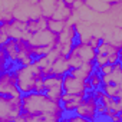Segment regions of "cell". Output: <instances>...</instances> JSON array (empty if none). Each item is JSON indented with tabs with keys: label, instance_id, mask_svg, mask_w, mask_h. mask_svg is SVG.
Listing matches in <instances>:
<instances>
[{
	"label": "cell",
	"instance_id": "cell-1",
	"mask_svg": "<svg viewBox=\"0 0 122 122\" xmlns=\"http://www.w3.org/2000/svg\"><path fill=\"white\" fill-rule=\"evenodd\" d=\"M65 111L60 102L50 99L45 92L22 93V111L16 122H59Z\"/></svg>",
	"mask_w": 122,
	"mask_h": 122
},
{
	"label": "cell",
	"instance_id": "cell-2",
	"mask_svg": "<svg viewBox=\"0 0 122 122\" xmlns=\"http://www.w3.org/2000/svg\"><path fill=\"white\" fill-rule=\"evenodd\" d=\"M17 88L22 93L43 92V73L33 62L29 65H17L13 71Z\"/></svg>",
	"mask_w": 122,
	"mask_h": 122
},
{
	"label": "cell",
	"instance_id": "cell-3",
	"mask_svg": "<svg viewBox=\"0 0 122 122\" xmlns=\"http://www.w3.org/2000/svg\"><path fill=\"white\" fill-rule=\"evenodd\" d=\"M26 42H27V45L30 47L32 56L35 59V57L46 55L47 52H50L56 46L57 33H55V32H52L50 29L46 27V29H42V30L30 33L29 37L26 39Z\"/></svg>",
	"mask_w": 122,
	"mask_h": 122
},
{
	"label": "cell",
	"instance_id": "cell-4",
	"mask_svg": "<svg viewBox=\"0 0 122 122\" xmlns=\"http://www.w3.org/2000/svg\"><path fill=\"white\" fill-rule=\"evenodd\" d=\"M95 55H96V49H93L89 43L76 40L66 57H68V62L71 65V69H73V68L81 66L82 63L93 62Z\"/></svg>",
	"mask_w": 122,
	"mask_h": 122
},
{
	"label": "cell",
	"instance_id": "cell-5",
	"mask_svg": "<svg viewBox=\"0 0 122 122\" xmlns=\"http://www.w3.org/2000/svg\"><path fill=\"white\" fill-rule=\"evenodd\" d=\"M22 111V96L0 95V122H16Z\"/></svg>",
	"mask_w": 122,
	"mask_h": 122
},
{
	"label": "cell",
	"instance_id": "cell-6",
	"mask_svg": "<svg viewBox=\"0 0 122 122\" xmlns=\"http://www.w3.org/2000/svg\"><path fill=\"white\" fill-rule=\"evenodd\" d=\"M78 40V33H76V27L75 23L72 20L68 19L65 27L57 33V42H56V47L59 49V52L63 56H68V53L71 52L73 43Z\"/></svg>",
	"mask_w": 122,
	"mask_h": 122
},
{
	"label": "cell",
	"instance_id": "cell-7",
	"mask_svg": "<svg viewBox=\"0 0 122 122\" xmlns=\"http://www.w3.org/2000/svg\"><path fill=\"white\" fill-rule=\"evenodd\" d=\"M0 30H2L7 39H27L29 32L26 26V20H22L19 17H13L6 22H0Z\"/></svg>",
	"mask_w": 122,
	"mask_h": 122
},
{
	"label": "cell",
	"instance_id": "cell-8",
	"mask_svg": "<svg viewBox=\"0 0 122 122\" xmlns=\"http://www.w3.org/2000/svg\"><path fill=\"white\" fill-rule=\"evenodd\" d=\"M96 98L93 96L92 91H88L86 95L82 98V101L79 102V105L75 108V113L81 115L82 118H85L86 121H95L98 119V112H96Z\"/></svg>",
	"mask_w": 122,
	"mask_h": 122
},
{
	"label": "cell",
	"instance_id": "cell-9",
	"mask_svg": "<svg viewBox=\"0 0 122 122\" xmlns=\"http://www.w3.org/2000/svg\"><path fill=\"white\" fill-rule=\"evenodd\" d=\"M62 78L57 75H49L43 78V92L53 101L60 102V96L63 93L62 88Z\"/></svg>",
	"mask_w": 122,
	"mask_h": 122
},
{
	"label": "cell",
	"instance_id": "cell-10",
	"mask_svg": "<svg viewBox=\"0 0 122 122\" xmlns=\"http://www.w3.org/2000/svg\"><path fill=\"white\" fill-rule=\"evenodd\" d=\"M0 95H5V96H22V92L17 88L16 76L10 71L0 72Z\"/></svg>",
	"mask_w": 122,
	"mask_h": 122
},
{
	"label": "cell",
	"instance_id": "cell-11",
	"mask_svg": "<svg viewBox=\"0 0 122 122\" xmlns=\"http://www.w3.org/2000/svg\"><path fill=\"white\" fill-rule=\"evenodd\" d=\"M62 88H63V92H66V93H82V95H85L88 92L86 81L79 79V78H76L71 73L63 75Z\"/></svg>",
	"mask_w": 122,
	"mask_h": 122
},
{
	"label": "cell",
	"instance_id": "cell-12",
	"mask_svg": "<svg viewBox=\"0 0 122 122\" xmlns=\"http://www.w3.org/2000/svg\"><path fill=\"white\" fill-rule=\"evenodd\" d=\"M71 71V65L68 62V57L60 55L57 56L53 62L50 63V68H49V75H57V76H63L66 73H69ZM47 75V76H49Z\"/></svg>",
	"mask_w": 122,
	"mask_h": 122
},
{
	"label": "cell",
	"instance_id": "cell-13",
	"mask_svg": "<svg viewBox=\"0 0 122 122\" xmlns=\"http://www.w3.org/2000/svg\"><path fill=\"white\" fill-rule=\"evenodd\" d=\"M85 95H82V93H66V92H63L62 96H60V105H62L63 111L68 112V113H73L75 108L79 105V102L82 101V98Z\"/></svg>",
	"mask_w": 122,
	"mask_h": 122
},
{
	"label": "cell",
	"instance_id": "cell-14",
	"mask_svg": "<svg viewBox=\"0 0 122 122\" xmlns=\"http://www.w3.org/2000/svg\"><path fill=\"white\" fill-rule=\"evenodd\" d=\"M17 49H19V57H17V65H29L33 62V56L30 52V47L25 39H16Z\"/></svg>",
	"mask_w": 122,
	"mask_h": 122
},
{
	"label": "cell",
	"instance_id": "cell-15",
	"mask_svg": "<svg viewBox=\"0 0 122 122\" xmlns=\"http://www.w3.org/2000/svg\"><path fill=\"white\" fill-rule=\"evenodd\" d=\"M102 83H115V85H122V65L121 60L113 63V68L109 73L101 75Z\"/></svg>",
	"mask_w": 122,
	"mask_h": 122
},
{
	"label": "cell",
	"instance_id": "cell-16",
	"mask_svg": "<svg viewBox=\"0 0 122 122\" xmlns=\"http://www.w3.org/2000/svg\"><path fill=\"white\" fill-rule=\"evenodd\" d=\"M2 49L5 50V53H6L7 59H9V62H15V63H17L19 49H17V42H16V39H7V40L3 43Z\"/></svg>",
	"mask_w": 122,
	"mask_h": 122
},
{
	"label": "cell",
	"instance_id": "cell-17",
	"mask_svg": "<svg viewBox=\"0 0 122 122\" xmlns=\"http://www.w3.org/2000/svg\"><path fill=\"white\" fill-rule=\"evenodd\" d=\"M93 71H95V63H93V62H89V63H82L81 66L71 69L69 73L73 75V76H76V78H79V79L86 81V79L89 78V75H91Z\"/></svg>",
	"mask_w": 122,
	"mask_h": 122
},
{
	"label": "cell",
	"instance_id": "cell-18",
	"mask_svg": "<svg viewBox=\"0 0 122 122\" xmlns=\"http://www.w3.org/2000/svg\"><path fill=\"white\" fill-rule=\"evenodd\" d=\"M26 26H27V32H29V33H33V32L46 29V27H47V17L43 16V15H40V16H37V17L29 19V20L26 22Z\"/></svg>",
	"mask_w": 122,
	"mask_h": 122
},
{
	"label": "cell",
	"instance_id": "cell-19",
	"mask_svg": "<svg viewBox=\"0 0 122 122\" xmlns=\"http://www.w3.org/2000/svg\"><path fill=\"white\" fill-rule=\"evenodd\" d=\"M101 89L112 98H122V85H115V83H102Z\"/></svg>",
	"mask_w": 122,
	"mask_h": 122
},
{
	"label": "cell",
	"instance_id": "cell-20",
	"mask_svg": "<svg viewBox=\"0 0 122 122\" xmlns=\"http://www.w3.org/2000/svg\"><path fill=\"white\" fill-rule=\"evenodd\" d=\"M68 20H62V19H55V17H47V29H50L55 33H59L65 27Z\"/></svg>",
	"mask_w": 122,
	"mask_h": 122
},
{
	"label": "cell",
	"instance_id": "cell-21",
	"mask_svg": "<svg viewBox=\"0 0 122 122\" xmlns=\"http://www.w3.org/2000/svg\"><path fill=\"white\" fill-rule=\"evenodd\" d=\"M88 81H89V83H91V89H92V91L101 88V85H102V79H101V73H99V71L95 69V71L89 75Z\"/></svg>",
	"mask_w": 122,
	"mask_h": 122
},
{
	"label": "cell",
	"instance_id": "cell-22",
	"mask_svg": "<svg viewBox=\"0 0 122 122\" xmlns=\"http://www.w3.org/2000/svg\"><path fill=\"white\" fill-rule=\"evenodd\" d=\"M7 63H9V59L5 53V50L2 49V46H0V72H5L6 68H7Z\"/></svg>",
	"mask_w": 122,
	"mask_h": 122
},
{
	"label": "cell",
	"instance_id": "cell-23",
	"mask_svg": "<svg viewBox=\"0 0 122 122\" xmlns=\"http://www.w3.org/2000/svg\"><path fill=\"white\" fill-rule=\"evenodd\" d=\"M62 121H69V122H88L85 118H82L81 115H78V113H75V112H73V115H69V116H65V115H63Z\"/></svg>",
	"mask_w": 122,
	"mask_h": 122
},
{
	"label": "cell",
	"instance_id": "cell-24",
	"mask_svg": "<svg viewBox=\"0 0 122 122\" xmlns=\"http://www.w3.org/2000/svg\"><path fill=\"white\" fill-rule=\"evenodd\" d=\"M106 59H108V63H111V65H113L115 62H119V60H121V50L112 52V53L106 55Z\"/></svg>",
	"mask_w": 122,
	"mask_h": 122
},
{
	"label": "cell",
	"instance_id": "cell-25",
	"mask_svg": "<svg viewBox=\"0 0 122 122\" xmlns=\"http://www.w3.org/2000/svg\"><path fill=\"white\" fill-rule=\"evenodd\" d=\"M6 40H7V36H6L2 30H0V46H3V43H5Z\"/></svg>",
	"mask_w": 122,
	"mask_h": 122
}]
</instances>
